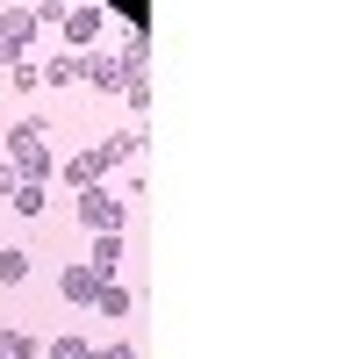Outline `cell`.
<instances>
[{
	"mask_svg": "<svg viewBox=\"0 0 359 359\" xmlns=\"http://www.w3.org/2000/svg\"><path fill=\"white\" fill-rule=\"evenodd\" d=\"M8 165H15V180L22 187H43L50 180V123H36V115H29V123H15L8 130Z\"/></svg>",
	"mask_w": 359,
	"mask_h": 359,
	"instance_id": "6da1fadb",
	"label": "cell"
},
{
	"mask_svg": "<svg viewBox=\"0 0 359 359\" xmlns=\"http://www.w3.org/2000/svg\"><path fill=\"white\" fill-rule=\"evenodd\" d=\"M36 8H0V65H22L29 43H36Z\"/></svg>",
	"mask_w": 359,
	"mask_h": 359,
	"instance_id": "7a4b0ae2",
	"label": "cell"
},
{
	"mask_svg": "<svg viewBox=\"0 0 359 359\" xmlns=\"http://www.w3.org/2000/svg\"><path fill=\"white\" fill-rule=\"evenodd\" d=\"M123 216H130V208L115 201L108 187H86V194H79V223L94 230V237H123Z\"/></svg>",
	"mask_w": 359,
	"mask_h": 359,
	"instance_id": "3957f363",
	"label": "cell"
},
{
	"mask_svg": "<svg viewBox=\"0 0 359 359\" xmlns=\"http://www.w3.org/2000/svg\"><path fill=\"white\" fill-rule=\"evenodd\" d=\"M79 79L94 86V94H123V86H130L123 57H108V50H86V57H79Z\"/></svg>",
	"mask_w": 359,
	"mask_h": 359,
	"instance_id": "277c9868",
	"label": "cell"
},
{
	"mask_svg": "<svg viewBox=\"0 0 359 359\" xmlns=\"http://www.w3.org/2000/svg\"><path fill=\"white\" fill-rule=\"evenodd\" d=\"M101 287H108V280H94V266H86V259H79V266H65V273H57V294H65L72 309H94V294H101Z\"/></svg>",
	"mask_w": 359,
	"mask_h": 359,
	"instance_id": "5b68a950",
	"label": "cell"
},
{
	"mask_svg": "<svg viewBox=\"0 0 359 359\" xmlns=\"http://www.w3.org/2000/svg\"><path fill=\"white\" fill-rule=\"evenodd\" d=\"M137 151H144V137H137V130H115V137H101V144H94V165H101V180H108L115 165H130Z\"/></svg>",
	"mask_w": 359,
	"mask_h": 359,
	"instance_id": "8992f818",
	"label": "cell"
},
{
	"mask_svg": "<svg viewBox=\"0 0 359 359\" xmlns=\"http://www.w3.org/2000/svg\"><path fill=\"white\" fill-rule=\"evenodd\" d=\"M101 29H108L101 8H65V43H72V50H94V43H101Z\"/></svg>",
	"mask_w": 359,
	"mask_h": 359,
	"instance_id": "52a82bcc",
	"label": "cell"
},
{
	"mask_svg": "<svg viewBox=\"0 0 359 359\" xmlns=\"http://www.w3.org/2000/svg\"><path fill=\"white\" fill-rule=\"evenodd\" d=\"M86 266H94V280H115V266H123V237H94Z\"/></svg>",
	"mask_w": 359,
	"mask_h": 359,
	"instance_id": "ba28073f",
	"label": "cell"
},
{
	"mask_svg": "<svg viewBox=\"0 0 359 359\" xmlns=\"http://www.w3.org/2000/svg\"><path fill=\"white\" fill-rule=\"evenodd\" d=\"M115 22H130V36H151V0H115V8H101Z\"/></svg>",
	"mask_w": 359,
	"mask_h": 359,
	"instance_id": "9c48e42d",
	"label": "cell"
},
{
	"mask_svg": "<svg viewBox=\"0 0 359 359\" xmlns=\"http://www.w3.org/2000/svg\"><path fill=\"white\" fill-rule=\"evenodd\" d=\"M29 259H36V252H22V245L0 252V287H22V280H29Z\"/></svg>",
	"mask_w": 359,
	"mask_h": 359,
	"instance_id": "30bf717a",
	"label": "cell"
},
{
	"mask_svg": "<svg viewBox=\"0 0 359 359\" xmlns=\"http://www.w3.org/2000/svg\"><path fill=\"white\" fill-rule=\"evenodd\" d=\"M94 309H101V316H130V287H115V280H108V287L94 294Z\"/></svg>",
	"mask_w": 359,
	"mask_h": 359,
	"instance_id": "8fae6325",
	"label": "cell"
},
{
	"mask_svg": "<svg viewBox=\"0 0 359 359\" xmlns=\"http://www.w3.org/2000/svg\"><path fill=\"white\" fill-rule=\"evenodd\" d=\"M36 79H43V86H72V79H79V57H50Z\"/></svg>",
	"mask_w": 359,
	"mask_h": 359,
	"instance_id": "7c38bea8",
	"label": "cell"
},
{
	"mask_svg": "<svg viewBox=\"0 0 359 359\" xmlns=\"http://www.w3.org/2000/svg\"><path fill=\"white\" fill-rule=\"evenodd\" d=\"M15 216L36 223V216H43V187H15Z\"/></svg>",
	"mask_w": 359,
	"mask_h": 359,
	"instance_id": "4fadbf2b",
	"label": "cell"
},
{
	"mask_svg": "<svg viewBox=\"0 0 359 359\" xmlns=\"http://www.w3.org/2000/svg\"><path fill=\"white\" fill-rule=\"evenodd\" d=\"M50 359H94V345L86 338H50Z\"/></svg>",
	"mask_w": 359,
	"mask_h": 359,
	"instance_id": "5bb4252c",
	"label": "cell"
},
{
	"mask_svg": "<svg viewBox=\"0 0 359 359\" xmlns=\"http://www.w3.org/2000/svg\"><path fill=\"white\" fill-rule=\"evenodd\" d=\"M94 359H137V345H108V352H94Z\"/></svg>",
	"mask_w": 359,
	"mask_h": 359,
	"instance_id": "9a60e30c",
	"label": "cell"
},
{
	"mask_svg": "<svg viewBox=\"0 0 359 359\" xmlns=\"http://www.w3.org/2000/svg\"><path fill=\"white\" fill-rule=\"evenodd\" d=\"M22 187V180H15V165H0V194H15Z\"/></svg>",
	"mask_w": 359,
	"mask_h": 359,
	"instance_id": "2e32d148",
	"label": "cell"
}]
</instances>
